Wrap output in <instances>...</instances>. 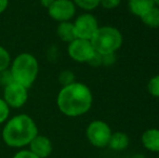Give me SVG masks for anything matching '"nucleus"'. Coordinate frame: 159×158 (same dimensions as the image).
Wrapping results in <instances>:
<instances>
[{"label": "nucleus", "mask_w": 159, "mask_h": 158, "mask_svg": "<svg viewBox=\"0 0 159 158\" xmlns=\"http://www.w3.org/2000/svg\"><path fill=\"white\" fill-rule=\"evenodd\" d=\"M93 97L90 88L82 82H73L62 87L57 97L60 112L67 117H79L90 111Z\"/></svg>", "instance_id": "f257e3e1"}, {"label": "nucleus", "mask_w": 159, "mask_h": 158, "mask_svg": "<svg viewBox=\"0 0 159 158\" xmlns=\"http://www.w3.org/2000/svg\"><path fill=\"white\" fill-rule=\"evenodd\" d=\"M38 134L35 120L26 114H20L6 121L2 129V140L10 147L27 146Z\"/></svg>", "instance_id": "f03ea898"}, {"label": "nucleus", "mask_w": 159, "mask_h": 158, "mask_svg": "<svg viewBox=\"0 0 159 158\" xmlns=\"http://www.w3.org/2000/svg\"><path fill=\"white\" fill-rule=\"evenodd\" d=\"M10 72L14 82L30 88L39 73L38 61L30 53H21L10 64Z\"/></svg>", "instance_id": "7ed1b4c3"}, {"label": "nucleus", "mask_w": 159, "mask_h": 158, "mask_svg": "<svg viewBox=\"0 0 159 158\" xmlns=\"http://www.w3.org/2000/svg\"><path fill=\"white\" fill-rule=\"evenodd\" d=\"M91 44L96 53L101 55L115 53L122 46V34L113 26L98 27L95 34L90 39Z\"/></svg>", "instance_id": "20e7f679"}, {"label": "nucleus", "mask_w": 159, "mask_h": 158, "mask_svg": "<svg viewBox=\"0 0 159 158\" xmlns=\"http://www.w3.org/2000/svg\"><path fill=\"white\" fill-rule=\"evenodd\" d=\"M111 129L107 122L103 120H93L89 124L86 130V135L89 143L98 148L108 145L111 135Z\"/></svg>", "instance_id": "39448f33"}, {"label": "nucleus", "mask_w": 159, "mask_h": 158, "mask_svg": "<svg viewBox=\"0 0 159 158\" xmlns=\"http://www.w3.org/2000/svg\"><path fill=\"white\" fill-rule=\"evenodd\" d=\"M67 52L70 59L78 63H88L95 53L90 40L76 38L67 47Z\"/></svg>", "instance_id": "423d86ee"}, {"label": "nucleus", "mask_w": 159, "mask_h": 158, "mask_svg": "<svg viewBox=\"0 0 159 158\" xmlns=\"http://www.w3.org/2000/svg\"><path fill=\"white\" fill-rule=\"evenodd\" d=\"M73 24L75 36L79 39L90 40L98 28V21L91 13H84L79 15Z\"/></svg>", "instance_id": "0eeeda50"}, {"label": "nucleus", "mask_w": 159, "mask_h": 158, "mask_svg": "<svg viewBox=\"0 0 159 158\" xmlns=\"http://www.w3.org/2000/svg\"><path fill=\"white\" fill-rule=\"evenodd\" d=\"M28 89L13 81L4 87L3 100L10 108H20L25 105L28 100Z\"/></svg>", "instance_id": "6e6552de"}, {"label": "nucleus", "mask_w": 159, "mask_h": 158, "mask_svg": "<svg viewBox=\"0 0 159 158\" xmlns=\"http://www.w3.org/2000/svg\"><path fill=\"white\" fill-rule=\"evenodd\" d=\"M48 14L59 23L69 22L76 14V6L73 0H54L48 8Z\"/></svg>", "instance_id": "1a4fd4ad"}, {"label": "nucleus", "mask_w": 159, "mask_h": 158, "mask_svg": "<svg viewBox=\"0 0 159 158\" xmlns=\"http://www.w3.org/2000/svg\"><path fill=\"white\" fill-rule=\"evenodd\" d=\"M28 145H30V152H33L39 158L49 157L53 152L52 142L48 137H44V135L37 134Z\"/></svg>", "instance_id": "9d476101"}, {"label": "nucleus", "mask_w": 159, "mask_h": 158, "mask_svg": "<svg viewBox=\"0 0 159 158\" xmlns=\"http://www.w3.org/2000/svg\"><path fill=\"white\" fill-rule=\"evenodd\" d=\"M141 141L147 151L159 153V129L149 128L145 130L141 137Z\"/></svg>", "instance_id": "9b49d317"}, {"label": "nucleus", "mask_w": 159, "mask_h": 158, "mask_svg": "<svg viewBox=\"0 0 159 158\" xmlns=\"http://www.w3.org/2000/svg\"><path fill=\"white\" fill-rule=\"evenodd\" d=\"M129 144H130L129 135L125 132H121V131H117V132L111 133L107 146H109V148L115 151V152H121V151L126 150L128 146H129Z\"/></svg>", "instance_id": "f8f14e48"}, {"label": "nucleus", "mask_w": 159, "mask_h": 158, "mask_svg": "<svg viewBox=\"0 0 159 158\" xmlns=\"http://www.w3.org/2000/svg\"><path fill=\"white\" fill-rule=\"evenodd\" d=\"M128 6L132 14L141 17L155 7V1L154 0H129Z\"/></svg>", "instance_id": "ddd939ff"}, {"label": "nucleus", "mask_w": 159, "mask_h": 158, "mask_svg": "<svg viewBox=\"0 0 159 158\" xmlns=\"http://www.w3.org/2000/svg\"><path fill=\"white\" fill-rule=\"evenodd\" d=\"M57 34L62 41L67 42V43H69L74 39H76L75 32H74V24L70 21L60 23L59 26H57Z\"/></svg>", "instance_id": "4468645a"}, {"label": "nucleus", "mask_w": 159, "mask_h": 158, "mask_svg": "<svg viewBox=\"0 0 159 158\" xmlns=\"http://www.w3.org/2000/svg\"><path fill=\"white\" fill-rule=\"evenodd\" d=\"M142 23L149 28H159V8L154 7L140 17Z\"/></svg>", "instance_id": "2eb2a0df"}, {"label": "nucleus", "mask_w": 159, "mask_h": 158, "mask_svg": "<svg viewBox=\"0 0 159 158\" xmlns=\"http://www.w3.org/2000/svg\"><path fill=\"white\" fill-rule=\"evenodd\" d=\"M76 7L86 11H92L100 6V0H73Z\"/></svg>", "instance_id": "dca6fc26"}, {"label": "nucleus", "mask_w": 159, "mask_h": 158, "mask_svg": "<svg viewBox=\"0 0 159 158\" xmlns=\"http://www.w3.org/2000/svg\"><path fill=\"white\" fill-rule=\"evenodd\" d=\"M11 64V56L6 48L0 46V72L6 70L10 67Z\"/></svg>", "instance_id": "f3484780"}, {"label": "nucleus", "mask_w": 159, "mask_h": 158, "mask_svg": "<svg viewBox=\"0 0 159 158\" xmlns=\"http://www.w3.org/2000/svg\"><path fill=\"white\" fill-rule=\"evenodd\" d=\"M147 91L154 97H159V75L152 77L147 84Z\"/></svg>", "instance_id": "a211bd4d"}, {"label": "nucleus", "mask_w": 159, "mask_h": 158, "mask_svg": "<svg viewBox=\"0 0 159 158\" xmlns=\"http://www.w3.org/2000/svg\"><path fill=\"white\" fill-rule=\"evenodd\" d=\"M59 82L62 86H67L75 82V74L70 70H63L59 75Z\"/></svg>", "instance_id": "6ab92c4d"}, {"label": "nucleus", "mask_w": 159, "mask_h": 158, "mask_svg": "<svg viewBox=\"0 0 159 158\" xmlns=\"http://www.w3.org/2000/svg\"><path fill=\"white\" fill-rule=\"evenodd\" d=\"M9 115H10V107L4 102V100L0 97V124H4L9 119Z\"/></svg>", "instance_id": "aec40b11"}, {"label": "nucleus", "mask_w": 159, "mask_h": 158, "mask_svg": "<svg viewBox=\"0 0 159 158\" xmlns=\"http://www.w3.org/2000/svg\"><path fill=\"white\" fill-rule=\"evenodd\" d=\"M13 81H14V80H13V78H12L10 68L0 72V84H2L3 87H7L8 84H12Z\"/></svg>", "instance_id": "412c9836"}, {"label": "nucleus", "mask_w": 159, "mask_h": 158, "mask_svg": "<svg viewBox=\"0 0 159 158\" xmlns=\"http://www.w3.org/2000/svg\"><path fill=\"white\" fill-rule=\"evenodd\" d=\"M121 0H100V6L106 10H113L120 4Z\"/></svg>", "instance_id": "4be33fe9"}, {"label": "nucleus", "mask_w": 159, "mask_h": 158, "mask_svg": "<svg viewBox=\"0 0 159 158\" xmlns=\"http://www.w3.org/2000/svg\"><path fill=\"white\" fill-rule=\"evenodd\" d=\"M12 158H39V157L36 156L30 150H21L17 153H15L14 156Z\"/></svg>", "instance_id": "5701e85b"}, {"label": "nucleus", "mask_w": 159, "mask_h": 158, "mask_svg": "<svg viewBox=\"0 0 159 158\" xmlns=\"http://www.w3.org/2000/svg\"><path fill=\"white\" fill-rule=\"evenodd\" d=\"M116 62L115 53H109V54L102 55V65L111 66Z\"/></svg>", "instance_id": "b1692460"}, {"label": "nucleus", "mask_w": 159, "mask_h": 158, "mask_svg": "<svg viewBox=\"0 0 159 158\" xmlns=\"http://www.w3.org/2000/svg\"><path fill=\"white\" fill-rule=\"evenodd\" d=\"M88 64H90V65H92V66L102 65V55L95 52L94 54H93V56L90 59V61L88 62Z\"/></svg>", "instance_id": "393cba45"}, {"label": "nucleus", "mask_w": 159, "mask_h": 158, "mask_svg": "<svg viewBox=\"0 0 159 158\" xmlns=\"http://www.w3.org/2000/svg\"><path fill=\"white\" fill-rule=\"evenodd\" d=\"M9 6V0H0V14L7 10Z\"/></svg>", "instance_id": "a878e982"}, {"label": "nucleus", "mask_w": 159, "mask_h": 158, "mask_svg": "<svg viewBox=\"0 0 159 158\" xmlns=\"http://www.w3.org/2000/svg\"><path fill=\"white\" fill-rule=\"evenodd\" d=\"M53 1H54V0H39L40 4H41L43 8H47V9L53 3Z\"/></svg>", "instance_id": "bb28decb"}, {"label": "nucleus", "mask_w": 159, "mask_h": 158, "mask_svg": "<svg viewBox=\"0 0 159 158\" xmlns=\"http://www.w3.org/2000/svg\"><path fill=\"white\" fill-rule=\"evenodd\" d=\"M154 1H155V6L159 8V0H154Z\"/></svg>", "instance_id": "cd10ccee"}, {"label": "nucleus", "mask_w": 159, "mask_h": 158, "mask_svg": "<svg viewBox=\"0 0 159 158\" xmlns=\"http://www.w3.org/2000/svg\"><path fill=\"white\" fill-rule=\"evenodd\" d=\"M158 158H159V153H158Z\"/></svg>", "instance_id": "c85d7f7f"}]
</instances>
